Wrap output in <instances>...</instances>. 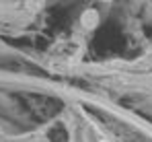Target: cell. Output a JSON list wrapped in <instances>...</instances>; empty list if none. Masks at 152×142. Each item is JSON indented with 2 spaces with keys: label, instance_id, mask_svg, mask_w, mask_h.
Returning a JSON list of instances; mask_svg holds the SVG:
<instances>
[{
  "label": "cell",
  "instance_id": "cell-1",
  "mask_svg": "<svg viewBox=\"0 0 152 142\" xmlns=\"http://www.w3.org/2000/svg\"><path fill=\"white\" fill-rule=\"evenodd\" d=\"M82 23H84V27H95V25H97V13H95V10L84 13V15H82Z\"/></svg>",
  "mask_w": 152,
  "mask_h": 142
}]
</instances>
